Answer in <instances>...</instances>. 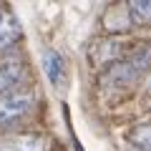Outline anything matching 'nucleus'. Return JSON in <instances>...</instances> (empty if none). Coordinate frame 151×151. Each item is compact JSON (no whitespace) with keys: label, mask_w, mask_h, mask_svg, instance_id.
<instances>
[{"label":"nucleus","mask_w":151,"mask_h":151,"mask_svg":"<svg viewBox=\"0 0 151 151\" xmlns=\"http://www.w3.org/2000/svg\"><path fill=\"white\" fill-rule=\"evenodd\" d=\"M146 70H151V43L129 45L119 60L108 63L106 73H103V86L126 88L131 83H136Z\"/></svg>","instance_id":"1"},{"label":"nucleus","mask_w":151,"mask_h":151,"mask_svg":"<svg viewBox=\"0 0 151 151\" xmlns=\"http://www.w3.org/2000/svg\"><path fill=\"white\" fill-rule=\"evenodd\" d=\"M35 98L33 93H23V91H13L8 96H0V126H8L13 121L23 119L33 111Z\"/></svg>","instance_id":"2"},{"label":"nucleus","mask_w":151,"mask_h":151,"mask_svg":"<svg viewBox=\"0 0 151 151\" xmlns=\"http://www.w3.org/2000/svg\"><path fill=\"white\" fill-rule=\"evenodd\" d=\"M25 81V65L20 60H3L0 63V96L13 93Z\"/></svg>","instance_id":"3"},{"label":"nucleus","mask_w":151,"mask_h":151,"mask_svg":"<svg viewBox=\"0 0 151 151\" xmlns=\"http://www.w3.org/2000/svg\"><path fill=\"white\" fill-rule=\"evenodd\" d=\"M20 40V23L10 13V8L0 5V50H8Z\"/></svg>","instance_id":"4"},{"label":"nucleus","mask_w":151,"mask_h":151,"mask_svg":"<svg viewBox=\"0 0 151 151\" xmlns=\"http://www.w3.org/2000/svg\"><path fill=\"white\" fill-rule=\"evenodd\" d=\"M43 70H45V76H48V81L53 86H60L65 81V76H68L65 60L58 50H45L43 53Z\"/></svg>","instance_id":"5"},{"label":"nucleus","mask_w":151,"mask_h":151,"mask_svg":"<svg viewBox=\"0 0 151 151\" xmlns=\"http://www.w3.org/2000/svg\"><path fill=\"white\" fill-rule=\"evenodd\" d=\"M45 141L33 134H18L0 141V151H43Z\"/></svg>","instance_id":"6"},{"label":"nucleus","mask_w":151,"mask_h":151,"mask_svg":"<svg viewBox=\"0 0 151 151\" xmlns=\"http://www.w3.org/2000/svg\"><path fill=\"white\" fill-rule=\"evenodd\" d=\"M126 10L131 15V23L151 25V0H126Z\"/></svg>","instance_id":"7"},{"label":"nucleus","mask_w":151,"mask_h":151,"mask_svg":"<svg viewBox=\"0 0 151 151\" xmlns=\"http://www.w3.org/2000/svg\"><path fill=\"white\" fill-rule=\"evenodd\" d=\"M134 144L141 151H151V124H144L134 131Z\"/></svg>","instance_id":"8"}]
</instances>
